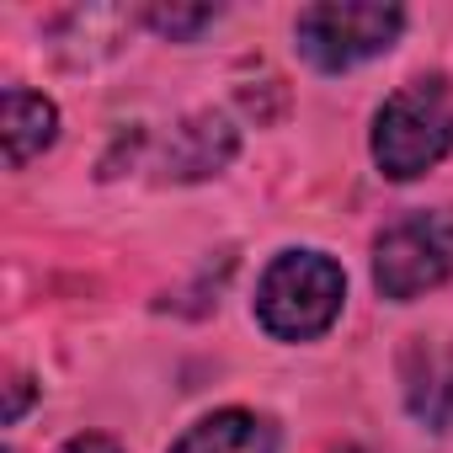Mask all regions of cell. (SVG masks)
<instances>
[{
	"label": "cell",
	"instance_id": "8992f818",
	"mask_svg": "<svg viewBox=\"0 0 453 453\" xmlns=\"http://www.w3.org/2000/svg\"><path fill=\"white\" fill-rule=\"evenodd\" d=\"M171 453H278V426L273 416L262 411H246V405H224L203 421H192Z\"/></svg>",
	"mask_w": 453,
	"mask_h": 453
},
{
	"label": "cell",
	"instance_id": "7c38bea8",
	"mask_svg": "<svg viewBox=\"0 0 453 453\" xmlns=\"http://www.w3.org/2000/svg\"><path fill=\"white\" fill-rule=\"evenodd\" d=\"M347 453H373V448H347Z\"/></svg>",
	"mask_w": 453,
	"mask_h": 453
},
{
	"label": "cell",
	"instance_id": "6da1fadb",
	"mask_svg": "<svg viewBox=\"0 0 453 453\" xmlns=\"http://www.w3.org/2000/svg\"><path fill=\"white\" fill-rule=\"evenodd\" d=\"M373 165L389 181H416L453 150V91L442 75L405 81L373 112Z\"/></svg>",
	"mask_w": 453,
	"mask_h": 453
},
{
	"label": "cell",
	"instance_id": "52a82bcc",
	"mask_svg": "<svg viewBox=\"0 0 453 453\" xmlns=\"http://www.w3.org/2000/svg\"><path fill=\"white\" fill-rule=\"evenodd\" d=\"M405 405L432 432H448L453 426V352L448 347L416 342L405 352Z\"/></svg>",
	"mask_w": 453,
	"mask_h": 453
},
{
	"label": "cell",
	"instance_id": "277c9868",
	"mask_svg": "<svg viewBox=\"0 0 453 453\" xmlns=\"http://www.w3.org/2000/svg\"><path fill=\"white\" fill-rule=\"evenodd\" d=\"M400 33L405 12L384 6V0H320V6H304L294 22V43L320 75H342L389 54Z\"/></svg>",
	"mask_w": 453,
	"mask_h": 453
},
{
	"label": "cell",
	"instance_id": "8fae6325",
	"mask_svg": "<svg viewBox=\"0 0 453 453\" xmlns=\"http://www.w3.org/2000/svg\"><path fill=\"white\" fill-rule=\"evenodd\" d=\"M27 400H33V379H22V373H17V379H12V405H6V421H17V416L27 411Z\"/></svg>",
	"mask_w": 453,
	"mask_h": 453
},
{
	"label": "cell",
	"instance_id": "3957f363",
	"mask_svg": "<svg viewBox=\"0 0 453 453\" xmlns=\"http://www.w3.org/2000/svg\"><path fill=\"white\" fill-rule=\"evenodd\" d=\"M453 278V208H405L373 241V288L411 304Z\"/></svg>",
	"mask_w": 453,
	"mask_h": 453
},
{
	"label": "cell",
	"instance_id": "9c48e42d",
	"mask_svg": "<svg viewBox=\"0 0 453 453\" xmlns=\"http://www.w3.org/2000/svg\"><path fill=\"white\" fill-rule=\"evenodd\" d=\"M144 22H150L160 38H171V43H192L203 27L219 22V6H150Z\"/></svg>",
	"mask_w": 453,
	"mask_h": 453
},
{
	"label": "cell",
	"instance_id": "5b68a950",
	"mask_svg": "<svg viewBox=\"0 0 453 453\" xmlns=\"http://www.w3.org/2000/svg\"><path fill=\"white\" fill-rule=\"evenodd\" d=\"M235 150H241V134H235L230 118L224 112H192L165 144V171L176 181H203V176H219L230 165Z\"/></svg>",
	"mask_w": 453,
	"mask_h": 453
},
{
	"label": "cell",
	"instance_id": "7a4b0ae2",
	"mask_svg": "<svg viewBox=\"0 0 453 453\" xmlns=\"http://www.w3.org/2000/svg\"><path fill=\"white\" fill-rule=\"evenodd\" d=\"M347 304V273L326 251H278L257 283V326L273 342H315Z\"/></svg>",
	"mask_w": 453,
	"mask_h": 453
},
{
	"label": "cell",
	"instance_id": "ba28073f",
	"mask_svg": "<svg viewBox=\"0 0 453 453\" xmlns=\"http://www.w3.org/2000/svg\"><path fill=\"white\" fill-rule=\"evenodd\" d=\"M0 139H6V165L22 171L27 160H38L54 139H59V107L27 86H12L6 91V128H0Z\"/></svg>",
	"mask_w": 453,
	"mask_h": 453
},
{
	"label": "cell",
	"instance_id": "30bf717a",
	"mask_svg": "<svg viewBox=\"0 0 453 453\" xmlns=\"http://www.w3.org/2000/svg\"><path fill=\"white\" fill-rule=\"evenodd\" d=\"M59 453H123V442L107 437V432H81V437H70Z\"/></svg>",
	"mask_w": 453,
	"mask_h": 453
}]
</instances>
